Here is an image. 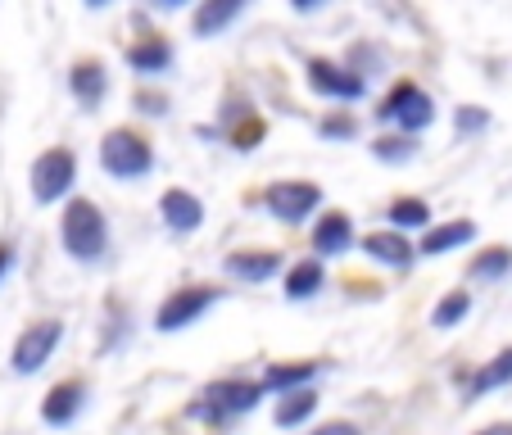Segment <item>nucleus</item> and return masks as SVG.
Returning a JSON list of instances; mask_svg holds the SVG:
<instances>
[{"label":"nucleus","instance_id":"7ed1b4c3","mask_svg":"<svg viewBox=\"0 0 512 435\" xmlns=\"http://www.w3.org/2000/svg\"><path fill=\"white\" fill-rule=\"evenodd\" d=\"M100 168H105L109 177H118V182H136V177H145L155 168V150H150V141L136 136L132 127H114V132L100 141Z\"/></svg>","mask_w":512,"mask_h":435},{"label":"nucleus","instance_id":"393cba45","mask_svg":"<svg viewBox=\"0 0 512 435\" xmlns=\"http://www.w3.org/2000/svg\"><path fill=\"white\" fill-rule=\"evenodd\" d=\"M512 272V250L508 245H490V250H481L472 259V268H467V277L472 281H499Z\"/></svg>","mask_w":512,"mask_h":435},{"label":"nucleus","instance_id":"f704fd0d","mask_svg":"<svg viewBox=\"0 0 512 435\" xmlns=\"http://www.w3.org/2000/svg\"><path fill=\"white\" fill-rule=\"evenodd\" d=\"M159 5H164V10H177V5H182V0H159Z\"/></svg>","mask_w":512,"mask_h":435},{"label":"nucleus","instance_id":"b1692460","mask_svg":"<svg viewBox=\"0 0 512 435\" xmlns=\"http://www.w3.org/2000/svg\"><path fill=\"white\" fill-rule=\"evenodd\" d=\"M386 218L395 232H431V204L417 200V195H399Z\"/></svg>","mask_w":512,"mask_h":435},{"label":"nucleus","instance_id":"2eb2a0df","mask_svg":"<svg viewBox=\"0 0 512 435\" xmlns=\"http://www.w3.org/2000/svg\"><path fill=\"white\" fill-rule=\"evenodd\" d=\"M245 10H250V0H200L191 28H195V37H218V32L232 28Z\"/></svg>","mask_w":512,"mask_h":435},{"label":"nucleus","instance_id":"f257e3e1","mask_svg":"<svg viewBox=\"0 0 512 435\" xmlns=\"http://www.w3.org/2000/svg\"><path fill=\"white\" fill-rule=\"evenodd\" d=\"M59 241H64L68 259L100 263L109 250V223L96 200H68L64 218H59Z\"/></svg>","mask_w":512,"mask_h":435},{"label":"nucleus","instance_id":"473e14b6","mask_svg":"<svg viewBox=\"0 0 512 435\" xmlns=\"http://www.w3.org/2000/svg\"><path fill=\"white\" fill-rule=\"evenodd\" d=\"M10 268H14V245H0V281L10 277Z\"/></svg>","mask_w":512,"mask_h":435},{"label":"nucleus","instance_id":"bb28decb","mask_svg":"<svg viewBox=\"0 0 512 435\" xmlns=\"http://www.w3.org/2000/svg\"><path fill=\"white\" fill-rule=\"evenodd\" d=\"M372 155L381 159V164H408V159L417 155V141L413 136H377V141H372Z\"/></svg>","mask_w":512,"mask_h":435},{"label":"nucleus","instance_id":"20e7f679","mask_svg":"<svg viewBox=\"0 0 512 435\" xmlns=\"http://www.w3.org/2000/svg\"><path fill=\"white\" fill-rule=\"evenodd\" d=\"M377 118L381 123H390V127H399L404 136L426 132V127L435 123V100L426 96L417 82H399V87H390V96L381 100Z\"/></svg>","mask_w":512,"mask_h":435},{"label":"nucleus","instance_id":"9d476101","mask_svg":"<svg viewBox=\"0 0 512 435\" xmlns=\"http://www.w3.org/2000/svg\"><path fill=\"white\" fill-rule=\"evenodd\" d=\"M159 218L168 223V232H200L204 223V204L195 191H182V186H173V191L159 195Z\"/></svg>","mask_w":512,"mask_h":435},{"label":"nucleus","instance_id":"9b49d317","mask_svg":"<svg viewBox=\"0 0 512 435\" xmlns=\"http://www.w3.org/2000/svg\"><path fill=\"white\" fill-rule=\"evenodd\" d=\"M363 254L377 259L381 268H395V272H408L413 268V259H417V250L408 245V236L395 232V227H390V232H368L363 236Z\"/></svg>","mask_w":512,"mask_h":435},{"label":"nucleus","instance_id":"0eeeda50","mask_svg":"<svg viewBox=\"0 0 512 435\" xmlns=\"http://www.w3.org/2000/svg\"><path fill=\"white\" fill-rule=\"evenodd\" d=\"M218 304V290L213 286H186V290H173L164 304H159L155 313V331H164V336H173V331H186L195 327V322L204 318V313Z\"/></svg>","mask_w":512,"mask_h":435},{"label":"nucleus","instance_id":"423d86ee","mask_svg":"<svg viewBox=\"0 0 512 435\" xmlns=\"http://www.w3.org/2000/svg\"><path fill=\"white\" fill-rule=\"evenodd\" d=\"M59 340H64V322H55V318L32 322V327L14 340V354H10L14 372H19V377H37L50 363V354L59 349Z\"/></svg>","mask_w":512,"mask_h":435},{"label":"nucleus","instance_id":"6ab92c4d","mask_svg":"<svg viewBox=\"0 0 512 435\" xmlns=\"http://www.w3.org/2000/svg\"><path fill=\"white\" fill-rule=\"evenodd\" d=\"M512 386V345L499 349V354L490 358V363H481V368L467 377V399H481V395H494V390Z\"/></svg>","mask_w":512,"mask_h":435},{"label":"nucleus","instance_id":"c9c22d12","mask_svg":"<svg viewBox=\"0 0 512 435\" xmlns=\"http://www.w3.org/2000/svg\"><path fill=\"white\" fill-rule=\"evenodd\" d=\"M87 5H105V0H87Z\"/></svg>","mask_w":512,"mask_h":435},{"label":"nucleus","instance_id":"dca6fc26","mask_svg":"<svg viewBox=\"0 0 512 435\" xmlns=\"http://www.w3.org/2000/svg\"><path fill=\"white\" fill-rule=\"evenodd\" d=\"M472 241H476V223H472V218H454V223H435L431 232L422 236L417 254H426V259H440V254L463 250V245H472Z\"/></svg>","mask_w":512,"mask_h":435},{"label":"nucleus","instance_id":"ddd939ff","mask_svg":"<svg viewBox=\"0 0 512 435\" xmlns=\"http://www.w3.org/2000/svg\"><path fill=\"white\" fill-rule=\"evenodd\" d=\"M349 245H354V223H349L345 209H327L313 223V250L322 254V259H336V254H345Z\"/></svg>","mask_w":512,"mask_h":435},{"label":"nucleus","instance_id":"c756f323","mask_svg":"<svg viewBox=\"0 0 512 435\" xmlns=\"http://www.w3.org/2000/svg\"><path fill=\"white\" fill-rule=\"evenodd\" d=\"M309 435H363L354 422H327V426H318V431H309Z\"/></svg>","mask_w":512,"mask_h":435},{"label":"nucleus","instance_id":"f3484780","mask_svg":"<svg viewBox=\"0 0 512 435\" xmlns=\"http://www.w3.org/2000/svg\"><path fill=\"white\" fill-rule=\"evenodd\" d=\"M227 272H232L236 281L259 286V281H268L281 272V254L277 250H236V254H227Z\"/></svg>","mask_w":512,"mask_h":435},{"label":"nucleus","instance_id":"f8f14e48","mask_svg":"<svg viewBox=\"0 0 512 435\" xmlns=\"http://www.w3.org/2000/svg\"><path fill=\"white\" fill-rule=\"evenodd\" d=\"M82 404H87V386H82V381H59V386H50V395L41 399V417H46V426H73Z\"/></svg>","mask_w":512,"mask_h":435},{"label":"nucleus","instance_id":"aec40b11","mask_svg":"<svg viewBox=\"0 0 512 435\" xmlns=\"http://www.w3.org/2000/svg\"><path fill=\"white\" fill-rule=\"evenodd\" d=\"M259 381L268 395H290V390H304L318 381V363H268Z\"/></svg>","mask_w":512,"mask_h":435},{"label":"nucleus","instance_id":"4468645a","mask_svg":"<svg viewBox=\"0 0 512 435\" xmlns=\"http://www.w3.org/2000/svg\"><path fill=\"white\" fill-rule=\"evenodd\" d=\"M68 91H73V100H78L82 109H96L100 100L109 96L105 64H96V59H82V64H73V68H68Z\"/></svg>","mask_w":512,"mask_h":435},{"label":"nucleus","instance_id":"1a4fd4ad","mask_svg":"<svg viewBox=\"0 0 512 435\" xmlns=\"http://www.w3.org/2000/svg\"><path fill=\"white\" fill-rule=\"evenodd\" d=\"M263 204H268V213L277 223L300 227L309 213H318L322 191L313 182H272L268 191H263Z\"/></svg>","mask_w":512,"mask_h":435},{"label":"nucleus","instance_id":"f03ea898","mask_svg":"<svg viewBox=\"0 0 512 435\" xmlns=\"http://www.w3.org/2000/svg\"><path fill=\"white\" fill-rule=\"evenodd\" d=\"M263 381H245V377H227V381H213V386L200 390V399L191 404V417H200V422H236V417L254 413V408L263 404Z\"/></svg>","mask_w":512,"mask_h":435},{"label":"nucleus","instance_id":"c85d7f7f","mask_svg":"<svg viewBox=\"0 0 512 435\" xmlns=\"http://www.w3.org/2000/svg\"><path fill=\"white\" fill-rule=\"evenodd\" d=\"M358 132V123L349 114H336V118H322V136L327 141H349V136Z\"/></svg>","mask_w":512,"mask_h":435},{"label":"nucleus","instance_id":"6e6552de","mask_svg":"<svg viewBox=\"0 0 512 435\" xmlns=\"http://www.w3.org/2000/svg\"><path fill=\"white\" fill-rule=\"evenodd\" d=\"M304 78H309V87L322 100H345V105L349 100H363V91H368V78L349 64H336V59H309Z\"/></svg>","mask_w":512,"mask_h":435},{"label":"nucleus","instance_id":"a211bd4d","mask_svg":"<svg viewBox=\"0 0 512 435\" xmlns=\"http://www.w3.org/2000/svg\"><path fill=\"white\" fill-rule=\"evenodd\" d=\"M127 68L145 73V78H159L173 68V46L164 37H141L136 46H127Z\"/></svg>","mask_w":512,"mask_h":435},{"label":"nucleus","instance_id":"5701e85b","mask_svg":"<svg viewBox=\"0 0 512 435\" xmlns=\"http://www.w3.org/2000/svg\"><path fill=\"white\" fill-rule=\"evenodd\" d=\"M322 281H327V272H322V263L318 259H304V263H290V272H286V300H295V304H304V300H313L322 290Z\"/></svg>","mask_w":512,"mask_h":435},{"label":"nucleus","instance_id":"39448f33","mask_svg":"<svg viewBox=\"0 0 512 435\" xmlns=\"http://www.w3.org/2000/svg\"><path fill=\"white\" fill-rule=\"evenodd\" d=\"M73 182H78V155L55 145L46 155H37L32 164V200L37 204H59L73 195Z\"/></svg>","mask_w":512,"mask_h":435},{"label":"nucleus","instance_id":"4be33fe9","mask_svg":"<svg viewBox=\"0 0 512 435\" xmlns=\"http://www.w3.org/2000/svg\"><path fill=\"white\" fill-rule=\"evenodd\" d=\"M223 132H227V141H232L236 150H254V145L263 141V118L254 114V109H245V105H227Z\"/></svg>","mask_w":512,"mask_h":435},{"label":"nucleus","instance_id":"cd10ccee","mask_svg":"<svg viewBox=\"0 0 512 435\" xmlns=\"http://www.w3.org/2000/svg\"><path fill=\"white\" fill-rule=\"evenodd\" d=\"M454 127H458V132H485V127H490V114H485V109L481 105H463V109H458V114H454Z\"/></svg>","mask_w":512,"mask_h":435},{"label":"nucleus","instance_id":"7c9ffc66","mask_svg":"<svg viewBox=\"0 0 512 435\" xmlns=\"http://www.w3.org/2000/svg\"><path fill=\"white\" fill-rule=\"evenodd\" d=\"M136 109H141V114H164V96H136Z\"/></svg>","mask_w":512,"mask_h":435},{"label":"nucleus","instance_id":"412c9836","mask_svg":"<svg viewBox=\"0 0 512 435\" xmlns=\"http://www.w3.org/2000/svg\"><path fill=\"white\" fill-rule=\"evenodd\" d=\"M313 413H318V390L304 386V390H290V395H277L272 422H277L281 431H295V426H304Z\"/></svg>","mask_w":512,"mask_h":435},{"label":"nucleus","instance_id":"2f4dec72","mask_svg":"<svg viewBox=\"0 0 512 435\" xmlns=\"http://www.w3.org/2000/svg\"><path fill=\"white\" fill-rule=\"evenodd\" d=\"M322 5H327V0H290V10L295 14H318Z\"/></svg>","mask_w":512,"mask_h":435},{"label":"nucleus","instance_id":"72a5a7b5","mask_svg":"<svg viewBox=\"0 0 512 435\" xmlns=\"http://www.w3.org/2000/svg\"><path fill=\"white\" fill-rule=\"evenodd\" d=\"M476 435H512V422H494V426H481Z\"/></svg>","mask_w":512,"mask_h":435},{"label":"nucleus","instance_id":"a878e982","mask_svg":"<svg viewBox=\"0 0 512 435\" xmlns=\"http://www.w3.org/2000/svg\"><path fill=\"white\" fill-rule=\"evenodd\" d=\"M467 313H472V290H449L445 300L435 304L431 327H435V331H449V327H458Z\"/></svg>","mask_w":512,"mask_h":435}]
</instances>
